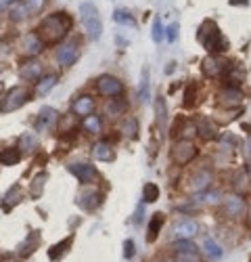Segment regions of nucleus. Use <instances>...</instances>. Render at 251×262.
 Returning <instances> with one entry per match:
<instances>
[{"instance_id": "nucleus-1", "label": "nucleus", "mask_w": 251, "mask_h": 262, "mask_svg": "<svg viewBox=\"0 0 251 262\" xmlns=\"http://www.w3.org/2000/svg\"><path fill=\"white\" fill-rule=\"evenodd\" d=\"M72 28V19L65 13H52L40 23V40L44 42H59L67 36Z\"/></svg>"}, {"instance_id": "nucleus-2", "label": "nucleus", "mask_w": 251, "mask_h": 262, "mask_svg": "<svg viewBox=\"0 0 251 262\" xmlns=\"http://www.w3.org/2000/svg\"><path fill=\"white\" fill-rule=\"evenodd\" d=\"M199 40L203 42V46L209 51V53H224L228 49V42L226 38L220 34V29L216 28L214 21H205L199 29Z\"/></svg>"}, {"instance_id": "nucleus-3", "label": "nucleus", "mask_w": 251, "mask_h": 262, "mask_svg": "<svg viewBox=\"0 0 251 262\" xmlns=\"http://www.w3.org/2000/svg\"><path fill=\"white\" fill-rule=\"evenodd\" d=\"M80 11H82V21H84L86 36H88L90 40H99L100 31H103V26H100V17H99L97 6H94L92 2H82Z\"/></svg>"}, {"instance_id": "nucleus-4", "label": "nucleus", "mask_w": 251, "mask_h": 262, "mask_svg": "<svg viewBox=\"0 0 251 262\" xmlns=\"http://www.w3.org/2000/svg\"><path fill=\"white\" fill-rule=\"evenodd\" d=\"M25 101H27V90H23V88H11L9 92L4 94V99L0 101V111H2V114H9V111L19 109Z\"/></svg>"}, {"instance_id": "nucleus-5", "label": "nucleus", "mask_w": 251, "mask_h": 262, "mask_svg": "<svg viewBox=\"0 0 251 262\" xmlns=\"http://www.w3.org/2000/svg\"><path fill=\"white\" fill-rule=\"evenodd\" d=\"M195 155H197V147H195L191 141H180L174 145V149H172V160L180 166L193 162Z\"/></svg>"}, {"instance_id": "nucleus-6", "label": "nucleus", "mask_w": 251, "mask_h": 262, "mask_svg": "<svg viewBox=\"0 0 251 262\" xmlns=\"http://www.w3.org/2000/svg\"><path fill=\"white\" fill-rule=\"evenodd\" d=\"M67 170L72 172L77 180H82V182H94L99 178L97 168H94L92 164H88V162H74V164L67 166Z\"/></svg>"}, {"instance_id": "nucleus-7", "label": "nucleus", "mask_w": 251, "mask_h": 262, "mask_svg": "<svg viewBox=\"0 0 251 262\" xmlns=\"http://www.w3.org/2000/svg\"><path fill=\"white\" fill-rule=\"evenodd\" d=\"M97 88L100 94H105V97H117V94H122L124 86L113 76H100L99 82H97Z\"/></svg>"}, {"instance_id": "nucleus-8", "label": "nucleus", "mask_w": 251, "mask_h": 262, "mask_svg": "<svg viewBox=\"0 0 251 262\" xmlns=\"http://www.w3.org/2000/svg\"><path fill=\"white\" fill-rule=\"evenodd\" d=\"M77 57H80V46H77V42H65L57 49V61L61 65H72V63L77 61Z\"/></svg>"}, {"instance_id": "nucleus-9", "label": "nucleus", "mask_w": 251, "mask_h": 262, "mask_svg": "<svg viewBox=\"0 0 251 262\" xmlns=\"http://www.w3.org/2000/svg\"><path fill=\"white\" fill-rule=\"evenodd\" d=\"M228 63H226L224 59H214V57H207L205 61L201 63V71L205 74L207 78H218L228 71Z\"/></svg>"}, {"instance_id": "nucleus-10", "label": "nucleus", "mask_w": 251, "mask_h": 262, "mask_svg": "<svg viewBox=\"0 0 251 262\" xmlns=\"http://www.w3.org/2000/svg\"><path fill=\"white\" fill-rule=\"evenodd\" d=\"M222 210L226 212V216H228V218H239L241 214L245 212V200H243L241 195L232 193V195H228V197L224 200Z\"/></svg>"}, {"instance_id": "nucleus-11", "label": "nucleus", "mask_w": 251, "mask_h": 262, "mask_svg": "<svg viewBox=\"0 0 251 262\" xmlns=\"http://www.w3.org/2000/svg\"><path fill=\"white\" fill-rule=\"evenodd\" d=\"M197 222L191 220V218H184V220H178L174 225V237L176 239H191V237L197 235Z\"/></svg>"}, {"instance_id": "nucleus-12", "label": "nucleus", "mask_w": 251, "mask_h": 262, "mask_svg": "<svg viewBox=\"0 0 251 262\" xmlns=\"http://www.w3.org/2000/svg\"><path fill=\"white\" fill-rule=\"evenodd\" d=\"M100 202H103V195H100L99 189H84L77 197V205L84 210H94Z\"/></svg>"}, {"instance_id": "nucleus-13", "label": "nucleus", "mask_w": 251, "mask_h": 262, "mask_svg": "<svg viewBox=\"0 0 251 262\" xmlns=\"http://www.w3.org/2000/svg\"><path fill=\"white\" fill-rule=\"evenodd\" d=\"M59 120V116H57V111H54L52 107H42L40 109V114L36 116V130H49L52 128L54 124H57Z\"/></svg>"}, {"instance_id": "nucleus-14", "label": "nucleus", "mask_w": 251, "mask_h": 262, "mask_svg": "<svg viewBox=\"0 0 251 262\" xmlns=\"http://www.w3.org/2000/svg\"><path fill=\"white\" fill-rule=\"evenodd\" d=\"M241 101H243V94L239 88H234V86H228V88H224L218 94V105H222V107H234V105H239Z\"/></svg>"}, {"instance_id": "nucleus-15", "label": "nucleus", "mask_w": 251, "mask_h": 262, "mask_svg": "<svg viewBox=\"0 0 251 262\" xmlns=\"http://www.w3.org/2000/svg\"><path fill=\"white\" fill-rule=\"evenodd\" d=\"M40 74H42V65L38 61H25L23 65L19 67V76L23 80H40Z\"/></svg>"}, {"instance_id": "nucleus-16", "label": "nucleus", "mask_w": 251, "mask_h": 262, "mask_svg": "<svg viewBox=\"0 0 251 262\" xmlns=\"http://www.w3.org/2000/svg\"><path fill=\"white\" fill-rule=\"evenodd\" d=\"M94 107H97L94 99L88 97V94H82V97H80V99H75V103H74V114L86 117V116H90V114H92Z\"/></svg>"}, {"instance_id": "nucleus-17", "label": "nucleus", "mask_w": 251, "mask_h": 262, "mask_svg": "<svg viewBox=\"0 0 251 262\" xmlns=\"http://www.w3.org/2000/svg\"><path fill=\"white\" fill-rule=\"evenodd\" d=\"M21 51L25 53L27 57H34V55H38V53L42 51V40H40V36H38V34H27L25 40H23Z\"/></svg>"}, {"instance_id": "nucleus-18", "label": "nucleus", "mask_w": 251, "mask_h": 262, "mask_svg": "<svg viewBox=\"0 0 251 262\" xmlns=\"http://www.w3.org/2000/svg\"><path fill=\"white\" fill-rule=\"evenodd\" d=\"M197 134L203 139V141H211L218 137V128L214 122H209L207 117H201V120L197 122Z\"/></svg>"}, {"instance_id": "nucleus-19", "label": "nucleus", "mask_w": 251, "mask_h": 262, "mask_svg": "<svg viewBox=\"0 0 251 262\" xmlns=\"http://www.w3.org/2000/svg\"><path fill=\"white\" fill-rule=\"evenodd\" d=\"M92 157L97 162H113L115 153H113V149H111L109 143H97L94 149H92Z\"/></svg>"}, {"instance_id": "nucleus-20", "label": "nucleus", "mask_w": 251, "mask_h": 262, "mask_svg": "<svg viewBox=\"0 0 251 262\" xmlns=\"http://www.w3.org/2000/svg\"><path fill=\"white\" fill-rule=\"evenodd\" d=\"M19 202H21V189H19V187H11L9 191H6V195L2 197L0 205H2V210L9 212V210H13Z\"/></svg>"}, {"instance_id": "nucleus-21", "label": "nucleus", "mask_w": 251, "mask_h": 262, "mask_svg": "<svg viewBox=\"0 0 251 262\" xmlns=\"http://www.w3.org/2000/svg\"><path fill=\"white\" fill-rule=\"evenodd\" d=\"M201 252L205 254L209 260H218L220 256H222V248H220V245L211 239V237H205V239L201 241Z\"/></svg>"}, {"instance_id": "nucleus-22", "label": "nucleus", "mask_w": 251, "mask_h": 262, "mask_svg": "<svg viewBox=\"0 0 251 262\" xmlns=\"http://www.w3.org/2000/svg\"><path fill=\"white\" fill-rule=\"evenodd\" d=\"M211 182V172L209 170H201V172H197L193 176V180H191V189L193 191H203V189H207V185Z\"/></svg>"}, {"instance_id": "nucleus-23", "label": "nucleus", "mask_w": 251, "mask_h": 262, "mask_svg": "<svg viewBox=\"0 0 251 262\" xmlns=\"http://www.w3.org/2000/svg\"><path fill=\"white\" fill-rule=\"evenodd\" d=\"M19 157H21L19 147H9V149H2V151H0V162H2L4 166L17 164V162H19Z\"/></svg>"}, {"instance_id": "nucleus-24", "label": "nucleus", "mask_w": 251, "mask_h": 262, "mask_svg": "<svg viewBox=\"0 0 251 262\" xmlns=\"http://www.w3.org/2000/svg\"><path fill=\"white\" fill-rule=\"evenodd\" d=\"M161 225H163V214H155L151 218V225H149V231H147V241L157 239V235L161 231Z\"/></svg>"}, {"instance_id": "nucleus-25", "label": "nucleus", "mask_w": 251, "mask_h": 262, "mask_svg": "<svg viewBox=\"0 0 251 262\" xmlns=\"http://www.w3.org/2000/svg\"><path fill=\"white\" fill-rule=\"evenodd\" d=\"M54 84H57V76H52V74H50V76L40 78V80L36 82V94H40V97H42V94L49 92Z\"/></svg>"}, {"instance_id": "nucleus-26", "label": "nucleus", "mask_w": 251, "mask_h": 262, "mask_svg": "<svg viewBox=\"0 0 251 262\" xmlns=\"http://www.w3.org/2000/svg\"><path fill=\"white\" fill-rule=\"evenodd\" d=\"M69 245H72V237H67V239L59 241L57 245H52V248L49 250V258H50V260H59V258L63 256V252L69 250Z\"/></svg>"}, {"instance_id": "nucleus-27", "label": "nucleus", "mask_w": 251, "mask_h": 262, "mask_svg": "<svg viewBox=\"0 0 251 262\" xmlns=\"http://www.w3.org/2000/svg\"><path fill=\"white\" fill-rule=\"evenodd\" d=\"M44 185H46V174H38V176L31 180V187H29V191H31V197H42V191H44Z\"/></svg>"}, {"instance_id": "nucleus-28", "label": "nucleus", "mask_w": 251, "mask_h": 262, "mask_svg": "<svg viewBox=\"0 0 251 262\" xmlns=\"http://www.w3.org/2000/svg\"><path fill=\"white\" fill-rule=\"evenodd\" d=\"M82 128H84L86 132H90V134H97V132L100 130V117H99V116H94V114L86 116V117H84Z\"/></svg>"}, {"instance_id": "nucleus-29", "label": "nucleus", "mask_w": 251, "mask_h": 262, "mask_svg": "<svg viewBox=\"0 0 251 262\" xmlns=\"http://www.w3.org/2000/svg\"><path fill=\"white\" fill-rule=\"evenodd\" d=\"M36 137L31 132H25V134H21V139H19V151H34V147H36Z\"/></svg>"}, {"instance_id": "nucleus-30", "label": "nucleus", "mask_w": 251, "mask_h": 262, "mask_svg": "<svg viewBox=\"0 0 251 262\" xmlns=\"http://www.w3.org/2000/svg\"><path fill=\"white\" fill-rule=\"evenodd\" d=\"M122 134H124V137H128V139H134L138 134V124H136L134 117H128V120L122 124Z\"/></svg>"}, {"instance_id": "nucleus-31", "label": "nucleus", "mask_w": 251, "mask_h": 262, "mask_svg": "<svg viewBox=\"0 0 251 262\" xmlns=\"http://www.w3.org/2000/svg\"><path fill=\"white\" fill-rule=\"evenodd\" d=\"M155 109H157V124H159V128L163 130L166 128V101H163V97H157Z\"/></svg>"}, {"instance_id": "nucleus-32", "label": "nucleus", "mask_w": 251, "mask_h": 262, "mask_svg": "<svg viewBox=\"0 0 251 262\" xmlns=\"http://www.w3.org/2000/svg\"><path fill=\"white\" fill-rule=\"evenodd\" d=\"M149 97V67H143V76H140V88H138V99L145 101Z\"/></svg>"}, {"instance_id": "nucleus-33", "label": "nucleus", "mask_w": 251, "mask_h": 262, "mask_svg": "<svg viewBox=\"0 0 251 262\" xmlns=\"http://www.w3.org/2000/svg\"><path fill=\"white\" fill-rule=\"evenodd\" d=\"M157 197H159V187L153 185V182L145 185V195H143V200H145L147 204H151V202H157Z\"/></svg>"}, {"instance_id": "nucleus-34", "label": "nucleus", "mask_w": 251, "mask_h": 262, "mask_svg": "<svg viewBox=\"0 0 251 262\" xmlns=\"http://www.w3.org/2000/svg\"><path fill=\"white\" fill-rule=\"evenodd\" d=\"M176 254H184V252H197V245H195L191 239H178L174 243Z\"/></svg>"}, {"instance_id": "nucleus-35", "label": "nucleus", "mask_w": 251, "mask_h": 262, "mask_svg": "<svg viewBox=\"0 0 251 262\" xmlns=\"http://www.w3.org/2000/svg\"><path fill=\"white\" fill-rule=\"evenodd\" d=\"M25 15H27V9L23 4H13L11 6V21H23L25 19Z\"/></svg>"}, {"instance_id": "nucleus-36", "label": "nucleus", "mask_w": 251, "mask_h": 262, "mask_svg": "<svg viewBox=\"0 0 251 262\" xmlns=\"http://www.w3.org/2000/svg\"><path fill=\"white\" fill-rule=\"evenodd\" d=\"M195 92H197V84H188V88L184 92V107L195 105Z\"/></svg>"}, {"instance_id": "nucleus-37", "label": "nucleus", "mask_w": 251, "mask_h": 262, "mask_svg": "<svg viewBox=\"0 0 251 262\" xmlns=\"http://www.w3.org/2000/svg\"><path fill=\"white\" fill-rule=\"evenodd\" d=\"M176 262H201L197 252H184V254H176Z\"/></svg>"}, {"instance_id": "nucleus-38", "label": "nucleus", "mask_w": 251, "mask_h": 262, "mask_svg": "<svg viewBox=\"0 0 251 262\" xmlns=\"http://www.w3.org/2000/svg\"><path fill=\"white\" fill-rule=\"evenodd\" d=\"M44 4H46V0H25V9H27V13H38V11H42Z\"/></svg>"}, {"instance_id": "nucleus-39", "label": "nucleus", "mask_w": 251, "mask_h": 262, "mask_svg": "<svg viewBox=\"0 0 251 262\" xmlns=\"http://www.w3.org/2000/svg\"><path fill=\"white\" fill-rule=\"evenodd\" d=\"M161 38H163V26H161V19H159V17H155V21H153V40H155V42H161Z\"/></svg>"}, {"instance_id": "nucleus-40", "label": "nucleus", "mask_w": 251, "mask_h": 262, "mask_svg": "<svg viewBox=\"0 0 251 262\" xmlns=\"http://www.w3.org/2000/svg\"><path fill=\"white\" fill-rule=\"evenodd\" d=\"M122 111H124V103H109V105H107V114L111 116V117L120 116Z\"/></svg>"}, {"instance_id": "nucleus-41", "label": "nucleus", "mask_w": 251, "mask_h": 262, "mask_svg": "<svg viewBox=\"0 0 251 262\" xmlns=\"http://www.w3.org/2000/svg\"><path fill=\"white\" fill-rule=\"evenodd\" d=\"M134 254H136V248H134V241H130V239H128V241H126V243H124V256H126V258H128V260H130V258H134Z\"/></svg>"}, {"instance_id": "nucleus-42", "label": "nucleus", "mask_w": 251, "mask_h": 262, "mask_svg": "<svg viewBox=\"0 0 251 262\" xmlns=\"http://www.w3.org/2000/svg\"><path fill=\"white\" fill-rule=\"evenodd\" d=\"M113 19H115V21H134V19H132V17H130V15H126L124 11H115V15H113Z\"/></svg>"}, {"instance_id": "nucleus-43", "label": "nucleus", "mask_w": 251, "mask_h": 262, "mask_svg": "<svg viewBox=\"0 0 251 262\" xmlns=\"http://www.w3.org/2000/svg\"><path fill=\"white\" fill-rule=\"evenodd\" d=\"M176 34H178V26H170L168 28V40H174Z\"/></svg>"}, {"instance_id": "nucleus-44", "label": "nucleus", "mask_w": 251, "mask_h": 262, "mask_svg": "<svg viewBox=\"0 0 251 262\" xmlns=\"http://www.w3.org/2000/svg\"><path fill=\"white\" fill-rule=\"evenodd\" d=\"M13 4H15V0H0V11H6Z\"/></svg>"}, {"instance_id": "nucleus-45", "label": "nucleus", "mask_w": 251, "mask_h": 262, "mask_svg": "<svg viewBox=\"0 0 251 262\" xmlns=\"http://www.w3.org/2000/svg\"><path fill=\"white\" fill-rule=\"evenodd\" d=\"M143 220V205H140V208L136 210V218H134V222H140Z\"/></svg>"}, {"instance_id": "nucleus-46", "label": "nucleus", "mask_w": 251, "mask_h": 262, "mask_svg": "<svg viewBox=\"0 0 251 262\" xmlns=\"http://www.w3.org/2000/svg\"><path fill=\"white\" fill-rule=\"evenodd\" d=\"M245 155H247V160H251V141H247V145H245Z\"/></svg>"}, {"instance_id": "nucleus-47", "label": "nucleus", "mask_w": 251, "mask_h": 262, "mask_svg": "<svg viewBox=\"0 0 251 262\" xmlns=\"http://www.w3.org/2000/svg\"><path fill=\"white\" fill-rule=\"evenodd\" d=\"M247 0H230V4H245Z\"/></svg>"}, {"instance_id": "nucleus-48", "label": "nucleus", "mask_w": 251, "mask_h": 262, "mask_svg": "<svg viewBox=\"0 0 251 262\" xmlns=\"http://www.w3.org/2000/svg\"><path fill=\"white\" fill-rule=\"evenodd\" d=\"M247 172H249V176H251V160H247Z\"/></svg>"}, {"instance_id": "nucleus-49", "label": "nucleus", "mask_w": 251, "mask_h": 262, "mask_svg": "<svg viewBox=\"0 0 251 262\" xmlns=\"http://www.w3.org/2000/svg\"><path fill=\"white\" fill-rule=\"evenodd\" d=\"M161 262H174V260H161Z\"/></svg>"}]
</instances>
